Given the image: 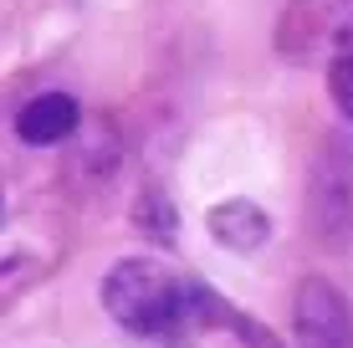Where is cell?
<instances>
[{"mask_svg":"<svg viewBox=\"0 0 353 348\" xmlns=\"http://www.w3.org/2000/svg\"><path fill=\"white\" fill-rule=\"evenodd\" d=\"M103 307L123 333L159 348H190L200 333L225 328L230 303L215 287L179 277L159 256H123L103 277Z\"/></svg>","mask_w":353,"mask_h":348,"instance_id":"cell-1","label":"cell"},{"mask_svg":"<svg viewBox=\"0 0 353 348\" xmlns=\"http://www.w3.org/2000/svg\"><path fill=\"white\" fill-rule=\"evenodd\" d=\"M276 57L312 62V57H353V0H287L276 21Z\"/></svg>","mask_w":353,"mask_h":348,"instance_id":"cell-2","label":"cell"},{"mask_svg":"<svg viewBox=\"0 0 353 348\" xmlns=\"http://www.w3.org/2000/svg\"><path fill=\"white\" fill-rule=\"evenodd\" d=\"M297 348H353V307L327 277H302L292 297Z\"/></svg>","mask_w":353,"mask_h":348,"instance_id":"cell-3","label":"cell"},{"mask_svg":"<svg viewBox=\"0 0 353 348\" xmlns=\"http://www.w3.org/2000/svg\"><path fill=\"white\" fill-rule=\"evenodd\" d=\"M348 205H353V154L343 149V139H333L312 170V221L327 241L348 231Z\"/></svg>","mask_w":353,"mask_h":348,"instance_id":"cell-4","label":"cell"},{"mask_svg":"<svg viewBox=\"0 0 353 348\" xmlns=\"http://www.w3.org/2000/svg\"><path fill=\"white\" fill-rule=\"evenodd\" d=\"M205 225H210V236L225 251H236V256H251V251H261L272 241V215H266L256 200H221V205H210Z\"/></svg>","mask_w":353,"mask_h":348,"instance_id":"cell-5","label":"cell"},{"mask_svg":"<svg viewBox=\"0 0 353 348\" xmlns=\"http://www.w3.org/2000/svg\"><path fill=\"white\" fill-rule=\"evenodd\" d=\"M72 128H77V103H72L67 92H36L16 113V134H21V143H31V149H52V143L72 139Z\"/></svg>","mask_w":353,"mask_h":348,"instance_id":"cell-6","label":"cell"},{"mask_svg":"<svg viewBox=\"0 0 353 348\" xmlns=\"http://www.w3.org/2000/svg\"><path fill=\"white\" fill-rule=\"evenodd\" d=\"M133 225H139V236L169 246V241H174V231H179V210L169 205L164 190H143V195L133 200Z\"/></svg>","mask_w":353,"mask_h":348,"instance_id":"cell-7","label":"cell"},{"mask_svg":"<svg viewBox=\"0 0 353 348\" xmlns=\"http://www.w3.org/2000/svg\"><path fill=\"white\" fill-rule=\"evenodd\" d=\"M225 328L236 333V343H241V348H282V338H276V333L266 328L261 318L241 313V307H230V313H225Z\"/></svg>","mask_w":353,"mask_h":348,"instance_id":"cell-8","label":"cell"},{"mask_svg":"<svg viewBox=\"0 0 353 348\" xmlns=\"http://www.w3.org/2000/svg\"><path fill=\"white\" fill-rule=\"evenodd\" d=\"M327 98L343 118H353V57H333L327 62Z\"/></svg>","mask_w":353,"mask_h":348,"instance_id":"cell-9","label":"cell"}]
</instances>
